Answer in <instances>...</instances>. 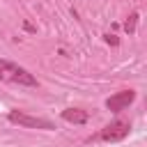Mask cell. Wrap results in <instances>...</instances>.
Returning a JSON list of instances; mask_svg holds the SVG:
<instances>
[{
    "instance_id": "cell-2",
    "label": "cell",
    "mask_w": 147,
    "mask_h": 147,
    "mask_svg": "<svg viewBox=\"0 0 147 147\" xmlns=\"http://www.w3.org/2000/svg\"><path fill=\"white\" fill-rule=\"evenodd\" d=\"M7 119L11 124H18V126H28V129H44V131H53V122L44 119V117H34V115H28L23 110H9Z\"/></svg>"
},
{
    "instance_id": "cell-3",
    "label": "cell",
    "mask_w": 147,
    "mask_h": 147,
    "mask_svg": "<svg viewBox=\"0 0 147 147\" xmlns=\"http://www.w3.org/2000/svg\"><path fill=\"white\" fill-rule=\"evenodd\" d=\"M129 129H131V124H129L126 119H115V122H110L108 126H103L99 136H101L106 142H117V140H124V138L129 136Z\"/></svg>"
},
{
    "instance_id": "cell-6",
    "label": "cell",
    "mask_w": 147,
    "mask_h": 147,
    "mask_svg": "<svg viewBox=\"0 0 147 147\" xmlns=\"http://www.w3.org/2000/svg\"><path fill=\"white\" fill-rule=\"evenodd\" d=\"M136 23H138V11L129 14V18L124 21V30H126L129 34H133V32H136Z\"/></svg>"
},
{
    "instance_id": "cell-1",
    "label": "cell",
    "mask_w": 147,
    "mask_h": 147,
    "mask_svg": "<svg viewBox=\"0 0 147 147\" xmlns=\"http://www.w3.org/2000/svg\"><path fill=\"white\" fill-rule=\"evenodd\" d=\"M0 80L14 83V85H25V87H37L39 85L37 78L28 69H23V67H18L9 60H0Z\"/></svg>"
},
{
    "instance_id": "cell-5",
    "label": "cell",
    "mask_w": 147,
    "mask_h": 147,
    "mask_svg": "<svg viewBox=\"0 0 147 147\" xmlns=\"http://www.w3.org/2000/svg\"><path fill=\"white\" fill-rule=\"evenodd\" d=\"M62 119L69 124H85L90 119V115H87V110H80V108H67V110H62Z\"/></svg>"
},
{
    "instance_id": "cell-7",
    "label": "cell",
    "mask_w": 147,
    "mask_h": 147,
    "mask_svg": "<svg viewBox=\"0 0 147 147\" xmlns=\"http://www.w3.org/2000/svg\"><path fill=\"white\" fill-rule=\"evenodd\" d=\"M106 41H108V44H113V46H117V44H119V39H117L115 34H106Z\"/></svg>"
},
{
    "instance_id": "cell-4",
    "label": "cell",
    "mask_w": 147,
    "mask_h": 147,
    "mask_svg": "<svg viewBox=\"0 0 147 147\" xmlns=\"http://www.w3.org/2000/svg\"><path fill=\"white\" fill-rule=\"evenodd\" d=\"M133 99H136V92H133V90H122V92H117V94L108 96L106 108H108V110H113V113H119V110L129 108V106L133 103Z\"/></svg>"
}]
</instances>
